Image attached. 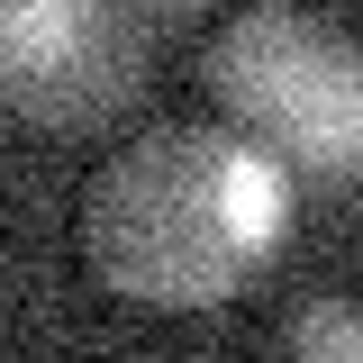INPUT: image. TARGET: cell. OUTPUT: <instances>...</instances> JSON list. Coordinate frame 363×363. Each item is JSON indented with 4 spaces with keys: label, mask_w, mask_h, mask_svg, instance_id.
Here are the masks:
<instances>
[{
    "label": "cell",
    "mask_w": 363,
    "mask_h": 363,
    "mask_svg": "<svg viewBox=\"0 0 363 363\" xmlns=\"http://www.w3.org/2000/svg\"><path fill=\"white\" fill-rule=\"evenodd\" d=\"M200 82L227 109V136H264L291 164L309 173H354L363 155V64L345 28L300 18V9H245L227 18L209 55H200Z\"/></svg>",
    "instance_id": "7a4b0ae2"
},
{
    "label": "cell",
    "mask_w": 363,
    "mask_h": 363,
    "mask_svg": "<svg viewBox=\"0 0 363 363\" xmlns=\"http://www.w3.org/2000/svg\"><path fill=\"white\" fill-rule=\"evenodd\" d=\"M281 363H363L354 300H309V309L281 327Z\"/></svg>",
    "instance_id": "277c9868"
},
{
    "label": "cell",
    "mask_w": 363,
    "mask_h": 363,
    "mask_svg": "<svg viewBox=\"0 0 363 363\" xmlns=\"http://www.w3.org/2000/svg\"><path fill=\"white\" fill-rule=\"evenodd\" d=\"M145 18L109 0H0V100L45 128L109 118L145 82Z\"/></svg>",
    "instance_id": "3957f363"
},
{
    "label": "cell",
    "mask_w": 363,
    "mask_h": 363,
    "mask_svg": "<svg viewBox=\"0 0 363 363\" xmlns=\"http://www.w3.org/2000/svg\"><path fill=\"white\" fill-rule=\"evenodd\" d=\"M291 236V182L227 128L136 136L82 200L91 272L145 309H218Z\"/></svg>",
    "instance_id": "6da1fadb"
}]
</instances>
